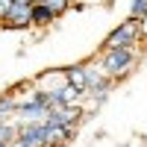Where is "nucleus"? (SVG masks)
Segmentation results:
<instances>
[{"mask_svg":"<svg viewBox=\"0 0 147 147\" xmlns=\"http://www.w3.org/2000/svg\"><path fill=\"white\" fill-rule=\"evenodd\" d=\"M138 59H141V47H115V50H100L97 53V62H100L103 74L112 82H124L138 68Z\"/></svg>","mask_w":147,"mask_h":147,"instance_id":"1","label":"nucleus"},{"mask_svg":"<svg viewBox=\"0 0 147 147\" xmlns=\"http://www.w3.org/2000/svg\"><path fill=\"white\" fill-rule=\"evenodd\" d=\"M18 136V127L9 124V121H0V144H12Z\"/></svg>","mask_w":147,"mask_h":147,"instance_id":"12","label":"nucleus"},{"mask_svg":"<svg viewBox=\"0 0 147 147\" xmlns=\"http://www.w3.org/2000/svg\"><path fill=\"white\" fill-rule=\"evenodd\" d=\"M0 27H6V30H27V27H32V6L12 3Z\"/></svg>","mask_w":147,"mask_h":147,"instance_id":"5","label":"nucleus"},{"mask_svg":"<svg viewBox=\"0 0 147 147\" xmlns=\"http://www.w3.org/2000/svg\"><path fill=\"white\" fill-rule=\"evenodd\" d=\"M44 132H47V124H44V121H35V124H18L15 141L30 144V147H44Z\"/></svg>","mask_w":147,"mask_h":147,"instance_id":"6","label":"nucleus"},{"mask_svg":"<svg viewBox=\"0 0 147 147\" xmlns=\"http://www.w3.org/2000/svg\"><path fill=\"white\" fill-rule=\"evenodd\" d=\"M68 3H74V0H68Z\"/></svg>","mask_w":147,"mask_h":147,"instance_id":"20","label":"nucleus"},{"mask_svg":"<svg viewBox=\"0 0 147 147\" xmlns=\"http://www.w3.org/2000/svg\"><path fill=\"white\" fill-rule=\"evenodd\" d=\"M141 41H144V38H141V30H138V18L129 15V21H121L118 27L103 38L100 50H115V47H141Z\"/></svg>","mask_w":147,"mask_h":147,"instance_id":"2","label":"nucleus"},{"mask_svg":"<svg viewBox=\"0 0 147 147\" xmlns=\"http://www.w3.org/2000/svg\"><path fill=\"white\" fill-rule=\"evenodd\" d=\"M6 147H30V144H21V141H12V144H6Z\"/></svg>","mask_w":147,"mask_h":147,"instance_id":"18","label":"nucleus"},{"mask_svg":"<svg viewBox=\"0 0 147 147\" xmlns=\"http://www.w3.org/2000/svg\"><path fill=\"white\" fill-rule=\"evenodd\" d=\"M138 30H141V38L147 41V15H144V18H138Z\"/></svg>","mask_w":147,"mask_h":147,"instance_id":"16","label":"nucleus"},{"mask_svg":"<svg viewBox=\"0 0 147 147\" xmlns=\"http://www.w3.org/2000/svg\"><path fill=\"white\" fill-rule=\"evenodd\" d=\"M129 15L132 18H144L147 15V0H132L129 3Z\"/></svg>","mask_w":147,"mask_h":147,"instance_id":"13","label":"nucleus"},{"mask_svg":"<svg viewBox=\"0 0 147 147\" xmlns=\"http://www.w3.org/2000/svg\"><path fill=\"white\" fill-rule=\"evenodd\" d=\"M65 77H68V82L74 85V88H80L82 94L88 91V80H85V62H80V65H68V68H65Z\"/></svg>","mask_w":147,"mask_h":147,"instance_id":"9","label":"nucleus"},{"mask_svg":"<svg viewBox=\"0 0 147 147\" xmlns=\"http://www.w3.org/2000/svg\"><path fill=\"white\" fill-rule=\"evenodd\" d=\"M47 124V121H44ZM77 136V127H59V124H47V132H44V147H65L74 141Z\"/></svg>","mask_w":147,"mask_h":147,"instance_id":"7","label":"nucleus"},{"mask_svg":"<svg viewBox=\"0 0 147 147\" xmlns=\"http://www.w3.org/2000/svg\"><path fill=\"white\" fill-rule=\"evenodd\" d=\"M9 6H12V0H0V24H3V18H6Z\"/></svg>","mask_w":147,"mask_h":147,"instance_id":"15","label":"nucleus"},{"mask_svg":"<svg viewBox=\"0 0 147 147\" xmlns=\"http://www.w3.org/2000/svg\"><path fill=\"white\" fill-rule=\"evenodd\" d=\"M59 15L47 3H32V27H50Z\"/></svg>","mask_w":147,"mask_h":147,"instance_id":"10","label":"nucleus"},{"mask_svg":"<svg viewBox=\"0 0 147 147\" xmlns=\"http://www.w3.org/2000/svg\"><path fill=\"white\" fill-rule=\"evenodd\" d=\"M0 147H6V144H0Z\"/></svg>","mask_w":147,"mask_h":147,"instance_id":"21","label":"nucleus"},{"mask_svg":"<svg viewBox=\"0 0 147 147\" xmlns=\"http://www.w3.org/2000/svg\"><path fill=\"white\" fill-rule=\"evenodd\" d=\"M47 109L44 103L38 100H18V109H15V115H18V124H35V121H47Z\"/></svg>","mask_w":147,"mask_h":147,"instance_id":"4","label":"nucleus"},{"mask_svg":"<svg viewBox=\"0 0 147 147\" xmlns=\"http://www.w3.org/2000/svg\"><path fill=\"white\" fill-rule=\"evenodd\" d=\"M15 109H18V94L6 88L3 94H0V121H9L12 115H15Z\"/></svg>","mask_w":147,"mask_h":147,"instance_id":"11","label":"nucleus"},{"mask_svg":"<svg viewBox=\"0 0 147 147\" xmlns=\"http://www.w3.org/2000/svg\"><path fill=\"white\" fill-rule=\"evenodd\" d=\"M65 82H68V77H65V68L44 71V74H38V77L32 80V85H35V88H44V91H56V88H62Z\"/></svg>","mask_w":147,"mask_h":147,"instance_id":"8","label":"nucleus"},{"mask_svg":"<svg viewBox=\"0 0 147 147\" xmlns=\"http://www.w3.org/2000/svg\"><path fill=\"white\" fill-rule=\"evenodd\" d=\"M44 3H47V6H50V9L56 12V15H62V12H65V9H71V3H68V0H44Z\"/></svg>","mask_w":147,"mask_h":147,"instance_id":"14","label":"nucleus"},{"mask_svg":"<svg viewBox=\"0 0 147 147\" xmlns=\"http://www.w3.org/2000/svg\"><path fill=\"white\" fill-rule=\"evenodd\" d=\"M12 3H21V6H32V0H12Z\"/></svg>","mask_w":147,"mask_h":147,"instance_id":"17","label":"nucleus"},{"mask_svg":"<svg viewBox=\"0 0 147 147\" xmlns=\"http://www.w3.org/2000/svg\"><path fill=\"white\" fill-rule=\"evenodd\" d=\"M32 3H44V0H32Z\"/></svg>","mask_w":147,"mask_h":147,"instance_id":"19","label":"nucleus"},{"mask_svg":"<svg viewBox=\"0 0 147 147\" xmlns=\"http://www.w3.org/2000/svg\"><path fill=\"white\" fill-rule=\"evenodd\" d=\"M85 112L80 106H53L47 112V124H59V127H80Z\"/></svg>","mask_w":147,"mask_h":147,"instance_id":"3","label":"nucleus"}]
</instances>
